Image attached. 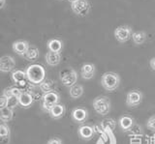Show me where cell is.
I'll list each match as a JSON object with an SVG mask.
<instances>
[{"mask_svg":"<svg viewBox=\"0 0 155 144\" xmlns=\"http://www.w3.org/2000/svg\"><path fill=\"white\" fill-rule=\"evenodd\" d=\"M26 75L28 80L32 84L40 85L46 78V71L42 65L33 64L30 65L26 70Z\"/></svg>","mask_w":155,"mask_h":144,"instance_id":"obj_1","label":"cell"},{"mask_svg":"<svg viewBox=\"0 0 155 144\" xmlns=\"http://www.w3.org/2000/svg\"><path fill=\"white\" fill-rule=\"evenodd\" d=\"M101 83L107 91H114L120 84V78L116 73L108 72L102 76Z\"/></svg>","mask_w":155,"mask_h":144,"instance_id":"obj_2","label":"cell"},{"mask_svg":"<svg viewBox=\"0 0 155 144\" xmlns=\"http://www.w3.org/2000/svg\"><path fill=\"white\" fill-rule=\"evenodd\" d=\"M92 104H93L94 110L100 115H107L110 111V101L106 96H99L95 98Z\"/></svg>","mask_w":155,"mask_h":144,"instance_id":"obj_3","label":"cell"},{"mask_svg":"<svg viewBox=\"0 0 155 144\" xmlns=\"http://www.w3.org/2000/svg\"><path fill=\"white\" fill-rule=\"evenodd\" d=\"M59 78L63 85L67 86V87H72L75 85L78 80V74L77 72L72 68H66L62 70L59 73Z\"/></svg>","mask_w":155,"mask_h":144,"instance_id":"obj_4","label":"cell"},{"mask_svg":"<svg viewBox=\"0 0 155 144\" xmlns=\"http://www.w3.org/2000/svg\"><path fill=\"white\" fill-rule=\"evenodd\" d=\"M71 8L76 15L81 17H85L90 12V3L87 0H78L71 3Z\"/></svg>","mask_w":155,"mask_h":144,"instance_id":"obj_5","label":"cell"},{"mask_svg":"<svg viewBox=\"0 0 155 144\" xmlns=\"http://www.w3.org/2000/svg\"><path fill=\"white\" fill-rule=\"evenodd\" d=\"M59 102V95H58L55 91H51V92L45 93L43 96V104L42 107L44 110L46 111H50L52 107Z\"/></svg>","mask_w":155,"mask_h":144,"instance_id":"obj_6","label":"cell"},{"mask_svg":"<svg viewBox=\"0 0 155 144\" xmlns=\"http://www.w3.org/2000/svg\"><path fill=\"white\" fill-rule=\"evenodd\" d=\"M132 29L128 25H120L115 28L114 30V37L115 39L120 43H125L132 37Z\"/></svg>","mask_w":155,"mask_h":144,"instance_id":"obj_7","label":"cell"},{"mask_svg":"<svg viewBox=\"0 0 155 144\" xmlns=\"http://www.w3.org/2000/svg\"><path fill=\"white\" fill-rule=\"evenodd\" d=\"M143 101V94L138 90H131L126 96V104L131 107H138Z\"/></svg>","mask_w":155,"mask_h":144,"instance_id":"obj_8","label":"cell"},{"mask_svg":"<svg viewBox=\"0 0 155 144\" xmlns=\"http://www.w3.org/2000/svg\"><path fill=\"white\" fill-rule=\"evenodd\" d=\"M15 66H16V62L12 56L5 55L0 57V72L9 73L14 70Z\"/></svg>","mask_w":155,"mask_h":144,"instance_id":"obj_9","label":"cell"},{"mask_svg":"<svg viewBox=\"0 0 155 144\" xmlns=\"http://www.w3.org/2000/svg\"><path fill=\"white\" fill-rule=\"evenodd\" d=\"M88 117V112L84 107H77L72 111V119L77 123H84Z\"/></svg>","mask_w":155,"mask_h":144,"instance_id":"obj_10","label":"cell"},{"mask_svg":"<svg viewBox=\"0 0 155 144\" xmlns=\"http://www.w3.org/2000/svg\"><path fill=\"white\" fill-rule=\"evenodd\" d=\"M78 133L81 136V138L84 139V140H90L94 136V128L88 126V125H82L78 130Z\"/></svg>","mask_w":155,"mask_h":144,"instance_id":"obj_11","label":"cell"},{"mask_svg":"<svg viewBox=\"0 0 155 144\" xmlns=\"http://www.w3.org/2000/svg\"><path fill=\"white\" fill-rule=\"evenodd\" d=\"M95 74V65L92 63H84L81 66V75L84 79H91Z\"/></svg>","mask_w":155,"mask_h":144,"instance_id":"obj_12","label":"cell"},{"mask_svg":"<svg viewBox=\"0 0 155 144\" xmlns=\"http://www.w3.org/2000/svg\"><path fill=\"white\" fill-rule=\"evenodd\" d=\"M118 124L123 132H129L130 129L134 126V119L129 115H123L119 118Z\"/></svg>","mask_w":155,"mask_h":144,"instance_id":"obj_13","label":"cell"},{"mask_svg":"<svg viewBox=\"0 0 155 144\" xmlns=\"http://www.w3.org/2000/svg\"><path fill=\"white\" fill-rule=\"evenodd\" d=\"M29 46L30 45H29L28 42H26V41H17L13 44V50L17 54L24 56V54L26 53V51L28 50Z\"/></svg>","mask_w":155,"mask_h":144,"instance_id":"obj_14","label":"cell"},{"mask_svg":"<svg viewBox=\"0 0 155 144\" xmlns=\"http://www.w3.org/2000/svg\"><path fill=\"white\" fill-rule=\"evenodd\" d=\"M18 104H21L22 107H29L33 103V96L31 95V93L22 91L21 95L18 97Z\"/></svg>","mask_w":155,"mask_h":144,"instance_id":"obj_15","label":"cell"},{"mask_svg":"<svg viewBox=\"0 0 155 144\" xmlns=\"http://www.w3.org/2000/svg\"><path fill=\"white\" fill-rule=\"evenodd\" d=\"M46 61L50 66H56L60 63L61 61V54L60 52H53L48 51L46 54Z\"/></svg>","mask_w":155,"mask_h":144,"instance_id":"obj_16","label":"cell"},{"mask_svg":"<svg viewBox=\"0 0 155 144\" xmlns=\"http://www.w3.org/2000/svg\"><path fill=\"white\" fill-rule=\"evenodd\" d=\"M12 78L16 82V84H21L22 82H25L28 80L26 72H23L21 70H16L12 73Z\"/></svg>","mask_w":155,"mask_h":144,"instance_id":"obj_17","label":"cell"},{"mask_svg":"<svg viewBox=\"0 0 155 144\" xmlns=\"http://www.w3.org/2000/svg\"><path fill=\"white\" fill-rule=\"evenodd\" d=\"M48 112H50V115L52 118L59 119L65 113V107H64V105H62V104H57L54 105V107H52L51 109Z\"/></svg>","mask_w":155,"mask_h":144,"instance_id":"obj_18","label":"cell"},{"mask_svg":"<svg viewBox=\"0 0 155 144\" xmlns=\"http://www.w3.org/2000/svg\"><path fill=\"white\" fill-rule=\"evenodd\" d=\"M113 132H103L97 144H115V138L111 134Z\"/></svg>","mask_w":155,"mask_h":144,"instance_id":"obj_19","label":"cell"},{"mask_svg":"<svg viewBox=\"0 0 155 144\" xmlns=\"http://www.w3.org/2000/svg\"><path fill=\"white\" fill-rule=\"evenodd\" d=\"M116 122L111 118L104 119L101 123V130L102 132H114L115 129Z\"/></svg>","mask_w":155,"mask_h":144,"instance_id":"obj_20","label":"cell"},{"mask_svg":"<svg viewBox=\"0 0 155 144\" xmlns=\"http://www.w3.org/2000/svg\"><path fill=\"white\" fill-rule=\"evenodd\" d=\"M48 47L50 51L53 52H60L63 49V44L58 39H51L48 42Z\"/></svg>","mask_w":155,"mask_h":144,"instance_id":"obj_21","label":"cell"},{"mask_svg":"<svg viewBox=\"0 0 155 144\" xmlns=\"http://www.w3.org/2000/svg\"><path fill=\"white\" fill-rule=\"evenodd\" d=\"M24 57L29 61H35L39 57V50L35 46H29L26 53L24 54Z\"/></svg>","mask_w":155,"mask_h":144,"instance_id":"obj_22","label":"cell"},{"mask_svg":"<svg viewBox=\"0 0 155 144\" xmlns=\"http://www.w3.org/2000/svg\"><path fill=\"white\" fill-rule=\"evenodd\" d=\"M69 94L73 99H79L84 94V87L80 84H75L70 87Z\"/></svg>","mask_w":155,"mask_h":144,"instance_id":"obj_23","label":"cell"},{"mask_svg":"<svg viewBox=\"0 0 155 144\" xmlns=\"http://www.w3.org/2000/svg\"><path fill=\"white\" fill-rule=\"evenodd\" d=\"M132 39L136 45H143L147 40V33L143 31H136L132 34Z\"/></svg>","mask_w":155,"mask_h":144,"instance_id":"obj_24","label":"cell"},{"mask_svg":"<svg viewBox=\"0 0 155 144\" xmlns=\"http://www.w3.org/2000/svg\"><path fill=\"white\" fill-rule=\"evenodd\" d=\"M13 118V110L9 107L0 109V120L4 122H8Z\"/></svg>","mask_w":155,"mask_h":144,"instance_id":"obj_25","label":"cell"},{"mask_svg":"<svg viewBox=\"0 0 155 144\" xmlns=\"http://www.w3.org/2000/svg\"><path fill=\"white\" fill-rule=\"evenodd\" d=\"M22 91L19 89L18 87H11V88H6L4 90L3 96H5L6 98H11V97H18Z\"/></svg>","mask_w":155,"mask_h":144,"instance_id":"obj_26","label":"cell"},{"mask_svg":"<svg viewBox=\"0 0 155 144\" xmlns=\"http://www.w3.org/2000/svg\"><path fill=\"white\" fill-rule=\"evenodd\" d=\"M39 86H40V89L44 93H48V92H51V91H53L54 82H53L51 79H45Z\"/></svg>","mask_w":155,"mask_h":144,"instance_id":"obj_27","label":"cell"},{"mask_svg":"<svg viewBox=\"0 0 155 144\" xmlns=\"http://www.w3.org/2000/svg\"><path fill=\"white\" fill-rule=\"evenodd\" d=\"M10 134V129L5 124H0V138L8 137Z\"/></svg>","mask_w":155,"mask_h":144,"instance_id":"obj_28","label":"cell"},{"mask_svg":"<svg viewBox=\"0 0 155 144\" xmlns=\"http://www.w3.org/2000/svg\"><path fill=\"white\" fill-rule=\"evenodd\" d=\"M147 127L150 131L155 132V114L152 115L151 117H149V119L147 122Z\"/></svg>","mask_w":155,"mask_h":144,"instance_id":"obj_29","label":"cell"},{"mask_svg":"<svg viewBox=\"0 0 155 144\" xmlns=\"http://www.w3.org/2000/svg\"><path fill=\"white\" fill-rule=\"evenodd\" d=\"M7 107H8V98H6L5 96H1L0 97V109Z\"/></svg>","mask_w":155,"mask_h":144,"instance_id":"obj_30","label":"cell"},{"mask_svg":"<svg viewBox=\"0 0 155 144\" xmlns=\"http://www.w3.org/2000/svg\"><path fill=\"white\" fill-rule=\"evenodd\" d=\"M46 144H62V140L58 137H52Z\"/></svg>","mask_w":155,"mask_h":144,"instance_id":"obj_31","label":"cell"},{"mask_svg":"<svg viewBox=\"0 0 155 144\" xmlns=\"http://www.w3.org/2000/svg\"><path fill=\"white\" fill-rule=\"evenodd\" d=\"M149 66H150V68H151L153 71H155V56L152 57V58L150 59V61H149Z\"/></svg>","mask_w":155,"mask_h":144,"instance_id":"obj_32","label":"cell"},{"mask_svg":"<svg viewBox=\"0 0 155 144\" xmlns=\"http://www.w3.org/2000/svg\"><path fill=\"white\" fill-rule=\"evenodd\" d=\"M5 2H6V0H0V9H2L4 7Z\"/></svg>","mask_w":155,"mask_h":144,"instance_id":"obj_33","label":"cell"},{"mask_svg":"<svg viewBox=\"0 0 155 144\" xmlns=\"http://www.w3.org/2000/svg\"><path fill=\"white\" fill-rule=\"evenodd\" d=\"M69 2H71V3H73V2H76V1H78V0H68Z\"/></svg>","mask_w":155,"mask_h":144,"instance_id":"obj_34","label":"cell"}]
</instances>
